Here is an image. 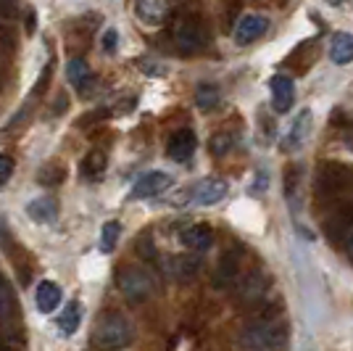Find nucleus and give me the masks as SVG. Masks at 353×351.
Here are the masks:
<instances>
[{
    "label": "nucleus",
    "instance_id": "f257e3e1",
    "mask_svg": "<svg viewBox=\"0 0 353 351\" xmlns=\"http://www.w3.org/2000/svg\"><path fill=\"white\" fill-rule=\"evenodd\" d=\"M290 341V330L288 325L274 317H264V320L250 322L248 328L240 333V346L256 351H274L285 349Z\"/></svg>",
    "mask_w": 353,
    "mask_h": 351
},
{
    "label": "nucleus",
    "instance_id": "f03ea898",
    "mask_svg": "<svg viewBox=\"0 0 353 351\" xmlns=\"http://www.w3.org/2000/svg\"><path fill=\"white\" fill-rule=\"evenodd\" d=\"M130 341H132V322L119 312L103 314L92 330V343L101 349H121Z\"/></svg>",
    "mask_w": 353,
    "mask_h": 351
},
{
    "label": "nucleus",
    "instance_id": "7ed1b4c3",
    "mask_svg": "<svg viewBox=\"0 0 353 351\" xmlns=\"http://www.w3.org/2000/svg\"><path fill=\"white\" fill-rule=\"evenodd\" d=\"M353 182L351 169L340 161H324L316 172V191L319 196H340L343 191H348Z\"/></svg>",
    "mask_w": 353,
    "mask_h": 351
},
{
    "label": "nucleus",
    "instance_id": "20e7f679",
    "mask_svg": "<svg viewBox=\"0 0 353 351\" xmlns=\"http://www.w3.org/2000/svg\"><path fill=\"white\" fill-rule=\"evenodd\" d=\"M119 291L130 304H143L153 296V280L140 267H127L119 275Z\"/></svg>",
    "mask_w": 353,
    "mask_h": 351
},
{
    "label": "nucleus",
    "instance_id": "39448f33",
    "mask_svg": "<svg viewBox=\"0 0 353 351\" xmlns=\"http://www.w3.org/2000/svg\"><path fill=\"white\" fill-rule=\"evenodd\" d=\"M206 45V30L198 19H179L174 27V48L185 56H192L198 53L201 48Z\"/></svg>",
    "mask_w": 353,
    "mask_h": 351
},
{
    "label": "nucleus",
    "instance_id": "423d86ee",
    "mask_svg": "<svg viewBox=\"0 0 353 351\" xmlns=\"http://www.w3.org/2000/svg\"><path fill=\"white\" fill-rule=\"evenodd\" d=\"M353 227V204L351 201H343L330 209V214L324 217V233L327 238H332L335 243H343L345 233Z\"/></svg>",
    "mask_w": 353,
    "mask_h": 351
},
{
    "label": "nucleus",
    "instance_id": "0eeeda50",
    "mask_svg": "<svg viewBox=\"0 0 353 351\" xmlns=\"http://www.w3.org/2000/svg\"><path fill=\"white\" fill-rule=\"evenodd\" d=\"M240 256H243V251L240 249H230L224 256L219 259V267H216V272H214V288H230V285H235L237 278H240Z\"/></svg>",
    "mask_w": 353,
    "mask_h": 351
},
{
    "label": "nucleus",
    "instance_id": "6e6552de",
    "mask_svg": "<svg viewBox=\"0 0 353 351\" xmlns=\"http://www.w3.org/2000/svg\"><path fill=\"white\" fill-rule=\"evenodd\" d=\"M266 30H269V19L266 16H259V14L243 16L235 27V43L237 45L256 43L261 35H266Z\"/></svg>",
    "mask_w": 353,
    "mask_h": 351
},
{
    "label": "nucleus",
    "instance_id": "1a4fd4ad",
    "mask_svg": "<svg viewBox=\"0 0 353 351\" xmlns=\"http://www.w3.org/2000/svg\"><path fill=\"white\" fill-rule=\"evenodd\" d=\"M295 101V85L288 74H274L272 77V106L277 114H288Z\"/></svg>",
    "mask_w": 353,
    "mask_h": 351
},
{
    "label": "nucleus",
    "instance_id": "9d476101",
    "mask_svg": "<svg viewBox=\"0 0 353 351\" xmlns=\"http://www.w3.org/2000/svg\"><path fill=\"white\" fill-rule=\"evenodd\" d=\"M169 185H172V177L166 172H148L134 182L132 198H156L163 191H169Z\"/></svg>",
    "mask_w": 353,
    "mask_h": 351
},
{
    "label": "nucleus",
    "instance_id": "9b49d317",
    "mask_svg": "<svg viewBox=\"0 0 353 351\" xmlns=\"http://www.w3.org/2000/svg\"><path fill=\"white\" fill-rule=\"evenodd\" d=\"M134 16L145 27H161L169 16V0H137L134 3Z\"/></svg>",
    "mask_w": 353,
    "mask_h": 351
},
{
    "label": "nucleus",
    "instance_id": "f8f14e48",
    "mask_svg": "<svg viewBox=\"0 0 353 351\" xmlns=\"http://www.w3.org/2000/svg\"><path fill=\"white\" fill-rule=\"evenodd\" d=\"M192 204L198 206H211L219 204L221 198L227 196V182L224 180H201L195 188H192Z\"/></svg>",
    "mask_w": 353,
    "mask_h": 351
},
{
    "label": "nucleus",
    "instance_id": "ddd939ff",
    "mask_svg": "<svg viewBox=\"0 0 353 351\" xmlns=\"http://www.w3.org/2000/svg\"><path fill=\"white\" fill-rule=\"evenodd\" d=\"M266 296V275L264 272H250L245 278L240 280V285H237V301H243V304H253V301H259V298H264Z\"/></svg>",
    "mask_w": 353,
    "mask_h": 351
},
{
    "label": "nucleus",
    "instance_id": "4468645a",
    "mask_svg": "<svg viewBox=\"0 0 353 351\" xmlns=\"http://www.w3.org/2000/svg\"><path fill=\"white\" fill-rule=\"evenodd\" d=\"M309 132H311V111H301V114H298V119L293 122L290 132H288L285 143H282V151H288V153L301 151V148H303V143L309 140Z\"/></svg>",
    "mask_w": 353,
    "mask_h": 351
},
{
    "label": "nucleus",
    "instance_id": "2eb2a0df",
    "mask_svg": "<svg viewBox=\"0 0 353 351\" xmlns=\"http://www.w3.org/2000/svg\"><path fill=\"white\" fill-rule=\"evenodd\" d=\"M166 153L172 161H190V156L195 153V135L192 130H176L166 146Z\"/></svg>",
    "mask_w": 353,
    "mask_h": 351
},
{
    "label": "nucleus",
    "instance_id": "dca6fc26",
    "mask_svg": "<svg viewBox=\"0 0 353 351\" xmlns=\"http://www.w3.org/2000/svg\"><path fill=\"white\" fill-rule=\"evenodd\" d=\"M61 298H63V293H61L59 283H53V280H43V283L37 285V296H34V301H37V309H40L43 314L56 312V309L61 307Z\"/></svg>",
    "mask_w": 353,
    "mask_h": 351
},
{
    "label": "nucleus",
    "instance_id": "f3484780",
    "mask_svg": "<svg viewBox=\"0 0 353 351\" xmlns=\"http://www.w3.org/2000/svg\"><path fill=\"white\" fill-rule=\"evenodd\" d=\"M182 243L190 251H208L214 246V230L208 225H190L182 233Z\"/></svg>",
    "mask_w": 353,
    "mask_h": 351
},
{
    "label": "nucleus",
    "instance_id": "a211bd4d",
    "mask_svg": "<svg viewBox=\"0 0 353 351\" xmlns=\"http://www.w3.org/2000/svg\"><path fill=\"white\" fill-rule=\"evenodd\" d=\"M27 214L40 225H50L59 220V204L53 198H34L27 204Z\"/></svg>",
    "mask_w": 353,
    "mask_h": 351
},
{
    "label": "nucleus",
    "instance_id": "6ab92c4d",
    "mask_svg": "<svg viewBox=\"0 0 353 351\" xmlns=\"http://www.w3.org/2000/svg\"><path fill=\"white\" fill-rule=\"evenodd\" d=\"M330 59L335 61V64H351L353 61V35L348 32H338L335 37H332V45H330Z\"/></svg>",
    "mask_w": 353,
    "mask_h": 351
},
{
    "label": "nucleus",
    "instance_id": "aec40b11",
    "mask_svg": "<svg viewBox=\"0 0 353 351\" xmlns=\"http://www.w3.org/2000/svg\"><path fill=\"white\" fill-rule=\"evenodd\" d=\"M105 156L101 153V151H90L88 156L82 159V167H79V172H82V177L85 180H90V182H98V180H103L105 175Z\"/></svg>",
    "mask_w": 353,
    "mask_h": 351
},
{
    "label": "nucleus",
    "instance_id": "412c9836",
    "mask_svg": "<svg viewBox=\"0 0 353 351\" xmlns=\"http://www.w3.org/2000/svg\"><path fill=\"white\" fill-rule=\"evenodd\" d=\"M66 79H69V85H72L74 90H82L90 85V79H92V74H90L88 64L82 59H72L69 64H66Z\"/></svg>",
    "mask_w": 353,
    "mask_h": 351
},
{
    "label": "nucleus",
    "instance_id": "4be33fe9",
    "mask_svg": "<svg viewBox=\"0 0 353 351\" xmlns=\"http://www.w3.org/2000/svg\"><path fill=\"white\" fill-rule=\"evenodd\" d=\"M79 322H82V304L79 301H72L69 307L63 309V314L59 317V330L61 336H74L79 330Z\"/></svg>",
    "mask_w": 353,
    "mask_h": 351
},
{
    "label": "nucleus",
    "instance_id": "5701e85b",
    "mask_svg": "<svg viewBox=\"0 0 353 351\" xmlns=\"http://www.w3.org/2000/svg\"><path fill=\"white\" fill-rule=\"evenodd\" d=\"M201 272V259L198 256H179L174 259V278L176 280H190Z\"/></svg>",
    "mask_w": 353,
    "mask_h": 351
},
{
    "label": "nucleus",
    "instance_id": "b1692460",
    "mask_svg": "<svg viewBox=\"0 0 353 351\" xmlns=\"http://www.w3.org/2000/svg\"><path fill=\"white\" fill-rule=\"evenodd\" d=\"M195 103L201 111H211L214 106H219V88L216 85H198L195 90Z\"/></svg>",
    "mask_w": 353,
    "mask_h": 351
},
{
    "label": "nucleus",
    "instance_id": "393cba45",
    "mask_svg": "<svg viewBox=\"0 0 353 351\" xmlns=\"http://www.w3.org/2000/svg\"><path fill=\"white\" fill-rule=\"evenodd\" d=\"M119 233H121V225H119L117 220L105 222L103 233H101V251H103V254H111V251L117 249Z\"/></svg>",
    "mask_w": 353,
    "mask_h": 351
},
{
    "label": "nucleus",
    "instance_id": "a878e982",
    "mask_svg": "<svg viewBox=\"0 0 353 351\" xmlns=\"http://www.w3.org/2000/svg\"><path fill=\"white\" fill-rule=\"evenodd\" d=\"M61 180H63V169H61L59 164H50V167H45L43 172H40V182L43 185H59Z\"/></svg>",
    "mask_w": 353,
    "mask_h": 351
},
{
    "label": "nucleus",
    "instance_id": "bb28decb",
    "mask_svg": "<svg viewBox=\"0 0 353 351\" xmlns=\"http://www.w3.org/2000/svg\"><path fill=\"white\" fill-rule=\"evenodd\" d=\"M14 307V298H11V288H8V283L0 278V320L3 317H8V312Z\"/></svg>",
    "mask_w": 353,
    "mask_h": 351
},
{
    "label": "nucleus",
    "instance_id": "cd10ccee",
    "mask_svg": "<svg viewBox=\"0 0 353 351\" xmlns=\"http://www.w3.org/2000/svg\"><path fill=\"white\" fill-rule=\"evenodd\" d=\"M230 148H232L230 135H221L219 132V135H214V137H211V153H214V156H224Z\"/></svg>",
    "mask_w": 353,
    "mask_h": 351
},
{
    "label": "nucleus",
    "instance_id": "c85d7f7f",
    "mask_svg": "<svg viewBox=\"0 0 353 351\" xmlns=\"http://www.w3.org/2000/svg\"><path fill=\"white\" fill-rule=\"evenodd\" d=\"M14 175V159L8 153H0V185H6Z\"/></svg>",
    "mask_w": 353,
    "mask_h": 351
},
{
    "label": "nucleus",
    "instance_id": "c756f323",
    "mask_svg": "<svg viewBox=\"0 0 353 351\" xmlns=\"http://www.w3.org/2000/svg\"><path fill=\"white\" fill-rule=\"evenodd\" d=\"M101 45H103L105 53H114V50H117V45H119V32L117 30H105Z\"/></svg>",
    "mask_w": 353,
    "mask_h": 351
},
{
    "label": "nucleus",
    "instance_id": "7c9ffc66",
    "mask_svg": "<svg viewBox=\"0 0 353 351\" xmlns=\"http://www.w3.org/2000/svg\"><path fill=\"white\" fill-rule=\"evenodd\" d=\"M343 249H345V256L353 262V227L345 233V238H343Z\"/></svg>",
    "mask_w": 353,
    "mask_h": 351
},
{
    "label": "nucleus",
    "instance_id": "2f4dec72",
    "mask_svg": "<svg viewBox=\"0 0 353 351\" xmlns=\"http://www.w3.org/2000/svg\"><path fill=\"white\" fill-rule=\"evenodd\" d=\"M48 77H50V66H45L43 74H40V82L34 85V95H40V93L45 90V82H48Z\"/></svg>",
    "mask_w": 353,
    "mask_h": 351
},
{
    "label": "nucleus",
    "instance_id": "473e14b6",
    "mask_svg": "<svg viewBox=\"0 0 353 351\" xmlns=\"http://www.w3.org/2000/svg\"><path fill=\"white\" fill-rule=\"evenodd\" d=\"M137 251H140V256H145V259H153V256H156V251L150 249V243H148V240H143V243L137 246Z\"/></svg>",
    "mask_w": 353,
    "mask_h": 351
},
{
    "label": "nucleus",
    "instance_id": "72a5a7b5",
    "mask_svg": "<svg viewBox=\"0 0 353 351\" xmlns=\"http://www.w3.org/2000/svg\"><path fill=\"white\" fill-rule=\"evenodd\" d=\"M34 27H37V19H34V11H27V30L30 32H34Z\"/></svg>",
    "mask_w": 353,
    "mask_h": 351
}]
</instances>
